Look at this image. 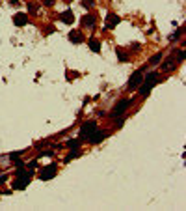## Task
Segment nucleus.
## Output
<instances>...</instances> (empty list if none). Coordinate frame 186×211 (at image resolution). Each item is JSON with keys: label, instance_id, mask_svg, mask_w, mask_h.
Segmentation results:
<instances>
[{"label": "nucleus", "instance_id": "obj_1", "mask_svg": "<svg viewBox=\"0 0 186 211\" xmlns=\"http://www.w3.org/2000/svg\"><path fill=\"white\" fill-rule=\"evenodd\" d=\"M17 180L11 183V187L13 189H17V191H20V189H26L28 185H30V180H32V172H24V174H20V176H15Z\"/></svg>", "mask_w": 186, "mask_h": 211}, {"label": "nucleus", "instance_id": "obj_23", "mask_svg": "<svg viewBox=\"0 0 186 211\" xmlns=\"http://www.w3.org/2000/svg\"><path fill=\"white\" fill-rule=\"evenodd\" d=\"M20 153H23V151H15V153H9V159H11V161L19 159V157H20Z\"/></svg>", "mask_w": 186, "mask_h": 211}, {"label": "nucleus", "instance_id": "obj_25", "mask_svg": "<svg viewBox=\"0 0 186 211\" xmlns=\"http://www.w3.org/2000/svg\"><path fill=\"white\" fill-rule=\"evenodd\" d=\"M76 77H78V73L76 71H67V79L71 81V79H76Z\"/></svg>", "mask_w": 186, "mask_h": 211}, {"label": "nucleus", "instance_id": "obj_12", "mask_svg": "<svg viewBox=\"0 0 186 211\" xmlns=\"http://www.w3.org/2000/svg\"><path fill=\"white\" fill-rule=\"evenodd\" d=\"M13 23H15V26H24L28 23V15L26 13H17L13 17Z\"/></svg>", "mask_w": 186, "mask_h": 211}, {"label": "nucleus", "instance_id": "obj_30", "mask_svg": "<svg viewBox=\"0 0 186 211\" xmlns=\"http://www.w3.org/2000/svg\"><path fill=\"white\" fill-rule=\"evenodd\" d=\"M9 4H11V6H19L20 2H19V0H9Z\"/></svg>", "mask_w": 186, "mask_h": 211}, {"label": "nucleus", "instance_id": "obj_21", "mask_svg": "<svg viewBox=\"0 0 186 211\" xmlns=\"http://www.w3.org/2000/svg\"><path fill=\"white\" fill-rule=\"evenodd\" d=\"M82 6L87 8V9H91V8L95 6V0H82Z\"/></svg>", "mask_w": 186, "mask_h": 211}, {"label": "nucleus", "instance_id": "obj_20", "mask_svg": "<svg viewBox=\"0 0 186 211\" xmlns=\"http://www.w3.org/2000/svg\"><path fill=\"white\" fill-rule=\"evenodd\" d=\"M78 155H80V151H78V150H74V151H71V153L67 155V157H65V163H69L71 159H76V157H78Z\"/></svg>", "mask_w": 186, "mask_h": 211}, {"label": "nucleus", "instance_id": "obj_15", "mask_svg": "<svg viewBox=\"0 0 186 211\" xmlns=\"http://www.w3.org/2000/svg\"><path fill=\"white\" fill-rule=\"evenodd\" d=\"M149 94H151V86H147V84L141 82V84H140V95H141V97H147Z\"/></svg>", "mask_w": 186, "mask_h": 211}, {"label": "nucleus", "instance_id": "obj_26", "mask_svg": "<svg viewBox=\"0 0 186 211\" xmlns=\"http://www.w3.org/2000/svg\"><path fill=\"white\" fill-rule=\"evenodd\" d=\"M37 166H39V164H37V161H30V163H28V168H30V170L37 168Z\"/></svg>", "mask_w": 186, "mask_h": 211}, {"label": "nucleus", "instance_id": "obj_16", "mask_svg": "<svg viewBox=\"0 0 186 211\" xmlns=\"http://www.w3.org/2000/svg\"><path fill=\"white\" fill-rule=\"evenodd\" d=\"M115 54H117L119 62H128V54H127L125 51H121V49H115Z\"/></svg>", "mask_w": 186, "mask_h": 211}, {"label": "nucleus", "instance_id": "obj_9", "mask_svg": "<svg viewBox=\"0 0 186 211\" xmlns=\"http://www.w3.org/2000/svg\"><path fill=\"white\" fill-rule=\"evenodd\" d=\"M60 21H61V23H65V25H73L74 23V13L71 12V9H67V12H63L60 15Z\"/></svg>", "mask_w": 186, "mask_h": 211}, {"label": "nucleus", "instance_id": "obj_32", "mask_svg": "<svg viewBox=\"0 0 186 211\" xmlns=\"http://www.w3.org/2000/svg\"><path fill=\"white\" fill-rule=\"evenodd\" d=\"M0 194H2V193H0Z\"/></svg>", "mask_w": 186, "mask_h": 211}, {"label": "nucleus", "instance_id": "obj_28", "mask_svg": "<svg viewBox=\"0 0 186 211\" xmlns=\"http://www.w3.org/2000/svg\"><path fill=\"white\" fill-rule=\"evenodd\" d=\"M6 180H8L6 176H0V185H4V183H6Z\"/></svg>", "mask_w": 186, "mask_h": 211}, {"label": "nucleus", "instance_id": "obj_19", "mask_svg": "<svg viewBox=\"0 0 186 211\" xmlns=\"http://www.w3.org/2000/svg\"><path fill=\"white\" fill-rule=\"evenodd\" d=\"M26 6H28V9H30V13H32V15H36V13H37V4H36V2H26Z\"/></svg>", "mask_w": 186, "mask_h": 211}, {"label": "nucleus", "instance_id": "obj_18", "mask_svg": "<svg viewBox=\"0 0 186 211\" xmlns=\"http://www.w3.org/2000/svg\"><path fill=\"white\" fill-rule=\"evenodd\" d=\"M160 60H162V52H158V54H155L151 60H149V64L151 65H156V64H160Z\"/></svg>", "mask_w": 186, "mask_h": 211}, {"label": "nucleus", "instance_id": "obj_7", "mask_svg": "<svg viewBox=\"0 0 186 211\" xmlns=\"http://www.w3.org/2000/svg\"><path fill=\"white\" fill-rule=\"evenodd\" d=\"M177 65H179V60H175V54H171L169 58H166L162 62V71L164 73H166V71H173Z\"/></svg>", "mask_w": 186, "mask_h": 211}, {"label": "nucleus", "instance_id": "obj_4", "mask_svg": "<svg viewBox=\"0 0 186 211\" xmlns=\"http://www.w3.org/2000/svg\"><path fill=\"white\" fill-rule=\"evenodd\" d=\"M130 105H132V101H130V99H121V101H119V103H117V105L112 108L110 116H112V118H115V116H121V114L125 112V110H127Z\"/></svg>", "mask_w": 186, "mask_h": 211}, {"label": "nucleus", "instance_id": "obj_31", "mask_svg": "<svg viewBox=\"0 0 186 211\" xmlns=\"http://www.w3.org/2000/svg\"><path fill=\"white\" fill-rule=\"evenodd\" d=\"M63 2H69V0H63Z\"/></svg>", "mask_w": 186, "mask_h": 211}, {"label": "nucleus", "instance_id": "obj_17", "mask_svg": "<svg viewBox=\"0 0 186 211\" xmlns=\"http://www.w3.org/2000/svg\"><path fill=\"white\" fill-rule=\"evenodd\" d=\"M80 144H82V140H80V138H71V140L67 142V146H69V148H73V150H78V148H80Z\"/></svg>", "mask_w": 186, "mask_h": 211}, {"label": "nucleus", "instance_id": "obj_11", "mask_svg": "<svg viewBox=\"0 0 186 211\" xmlns=\"http://www.w3.org/2000/svg\"><path fill=\"white\" fill-rule=\"evenodd\" d=\"M69 39H71V43H82L84 41V36H82L80 30H71L69 32Z\"/></svg>", "mask_w": 186, "mask_h": 211}, {"label": "nucleus", "instance_id": "obj_27", "mask_svg": "<svg viewBox=\"0 0 186 211\" xmlns=\"http://www.w3.org/2000/svg\"><path fill=\"white\" fill-rule=\"evenodd\" d=\"M177 60H179V62H182V60H184V51H181V52H179V56H177Z\"/></svg>", "mask_w": 186, "mask_h": 211}, {"label": "nucleus", "instance_id": "obj_6", "mask_svg": "<svg viewBox=\"0 0 186 211\" xmlns=\"http://www.w3.org/2000/svg\"><path fill=\"white\" fill-rule=\"evenodd\" d=\"M119 23H121V17H119V15H115V13H108V15H106L104 28H106V30H112V28H115Z\"/></svg>", "mask_w": 186, "mask_h": 211}, {"label": "nucleus", "instance_id": "obj_8", "mask_svg": "<svg viewBox=\"0 0 186 211\" xmlns=\"http://www.w3.org/2000/svg\"><path fill=\"white\" fill-rule=\"evenodd\" d=\"M104 137H106V131H99V129H95L93 133H91V137L87 138L91 144H99L101 140H104Z\"/></svg>", "mask_w": 186, "mask_h": 211}, {"label": "nucleus", "instance_id": "obj_29", "mask_svg": "<svg viewBox=\"0 0 186 211\" xmlns=\"http://www.w3.org/2000/svg\"><path fill=\"white\" fill-rule=\"evenodd\" d=\"M45 32H47V34H52V32H54V26H47Z\"/></svg>", "mask_w": 186, "mask_h": 211}, {"label": "nucleus", "instance_id": "obj_24", "mask_svg": "<svg viewBox=\"0 0 186 211\" xmlns=\"http://www.w3.org/2000/svg\"><path fill=\"white\" fill-rule=\"evenodd\" d=\"M181 34H182V30H177V32H175V34H171V36H169V41H173V39H177V38H179Z\"/></svg>", "mask_w": 186, "mask_h": 211}, {"label": "nucleus", "instance_id": "obj_13", "mask_svg": "<svg viewBox=\"0 0 186 211\" xmlns=\"http://www.w3.org/2000/svg\"><path fill=\"white\" fill-rule=\"evenodd\" d=\"M82 25L87 26V28H93V26H95V15H93V13L84 15V17H82Z\"/></svg>", "mask_w": 186, "mask_h": 211}, {"label": "nucleus", "instance_id": "obj_22", "mask_svg": "<svg viewBox=\"0 0 186 211\" xmlns=\"http://www.w3.org/2000/svg\"><path fill=\"white\" fill-rule=\"evenodd\" d=\"M39 2H41L43 6H47V8H52L54 4H56V0H39Z\"/></svg>", "mask_w": 186, "mask_h": 211}, {"label": "nucleus", "instance_id": "obj_3", "mask_svg": "<svg viewBox=\"0 0 186 211\" xmlns=\"http://www.w3.org/2000/svg\"><path fill=\"white\" fill-rule=\"evenodd\" d=\"M56 174H58V166H56V164H47V166H43V168L39 170V180L49 181V180H52Z\"/></svg>", "mask_w": 186, "mask_h": 211}, {"label": "nucleus", "instance_id": "obj_5", "mask_svg": "<svg viewBox=\"0 0 186 211\" xmlns=\"http://www.w3.org/2000/svg\"><path fill=\"white\" fill-rule=\"evenodd\" d=\"M141 82H143V69H138L136 73H132V77L128 81V90H136Z\"/></svg>", "mask_w": 186, "mask_h": 211}, {"label": "nucleus", "instance_id": "obj_14", "mask_svg": "<svg viewBox=\"0 0 186 211\" xmlns=\"http://www.w3.org/2000/svg\"><path fill=\"white\" fill-rule=\"evenodd\" d=\"M90 49H91L93 52H101V43L97 41L95 38H91V39H90Z\"/></svg>", "mask_w": 186, "mask_h": 211}, {"label": "nucleus", "instance_id": "obj_2", "mask_svg": "<svg viewBox=\"0 0 186 211\" xmlns=\"http://www.w3.org/2000/svg\"><path fill=\"white\" fill-rule=\"evenodd\" d=\"M95 129H97V121H95V120H90V121H86V124H82V125H80V133H78V135H80V140H87Z\"/></svg>", "mask_w": 186, "mask_h": 211}, {"label": "nucleus", "instance_id": "obj_10", "mask_svg": "<svg viewBox=\"0 0 186 211\" xmlns=\"http://www.w3.org/2000/svg\"><path fill=\"white\" fill-rule=\"evenodd\" d=\"M158 82V73H155V71H153V73H147L145 75V81H143V84H147V86H155Z\"/></svg>", "mask_w": 186, "mask_h": 211}]
</instances>
